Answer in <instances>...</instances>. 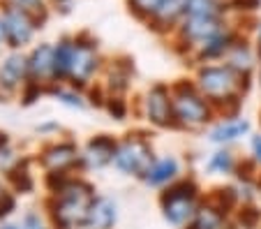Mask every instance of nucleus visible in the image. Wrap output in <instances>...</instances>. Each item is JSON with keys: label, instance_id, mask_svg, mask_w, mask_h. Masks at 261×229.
Masks as SVG:
<instances>
[{"label": "nucleus", "instance_id": "7ed1b4c3", "mask_svg": "<svg viewBox=\"0 0 261 229\" xmlns=\"http://www.w3.org/2000/svg\"><path fill=\"white\" fill-rule=\"evenodd\" d=\"M173 100V120L180 130H201L215 118L217 109L211 105L197 88V84L190 81H178L171 86Z\"/></svg>", "mask_w": 261, "mask_h": 229}, {"label": "nucleus", "instance_id": "f3484780", "mask_svg": "<svg viewBox=\"0 0 261 229\" xmlns=\"http://www.w3.org/2000/svg\"><path fill=\"white\" fill-rule=\"evenodd\" d=\"M0 84L7 90H14L21 84H28V58L21 54L7 56V60L0 67Z\"/></svg>", "mask_w": 261, "mask_h": 229}, {"label": "nucleus", "instance_id": "b1692460", "mask_svg": "<svg viewBox=\"0 0 261 229\" xmlns=\"http://www.w3.org/2000/svg\"><path fill=\"white\" fill-rule=\"evenodd\" d=\"M167 3L169 0H127L129 10H132L139 19H148V21H153L155 16L164 10Z\"/></svg>", "mask_w": 261, "mask_h": 229}, {"label": "nucleus", "instance_id": "c85d7f7f", "mask_svg": "<svg viewBox=\"0 0 261 229\" xmlns=\"http://www.w3.org/2000/svg\"><path fill=\"white\" fill-rule=\"evenodd\" d=\"M238 224L243 229H256L261 224V211L254 206H243L238 211Z\"/></svg>", "mask_w": 261, "mask_h": 229}, {"label": "nucleus", "instance_id": "a211bd4d", "mask_svg": "<svg viewBox=\"0 0 261 229\" xmlns=\"http://www.w3.org/2000/svg\"><path fill=\"white\" fill-rule=\"evenodd\" d=\"M185 229H229V220H227V213H222L211 201H201L199 211L185 224Z\"/></svg>", "mask_w": 261, "mask_h": 229}, {"label": "nucleus", "instance_id": "412c9836", "mask_svg": "<svg viewBox=\"0 0 261 229\" xmlns=\"http://www.w3.org/2000/svg\"><path fill=\"white\" fill-rule=\"evenodd\" d=\"M5 7H12V10H19L30 14L37 23H44L46 14H49V7H46V0H3Z\"/></svg>", "mask_w": 261, "mask_h": 229}, {"label": "nucleus", "instance_id": "6ab92c4d", "mask_svg": "<svg viewBox=\"0 0 261 229\" xmlns=\"http://www.w3.org/2000/svg\"><path fill=\"white\" fill-rule=\"evenodd\" d=\"M224 65H229L231 70L241 72L243 77H250L252 70L256 67V54L245 40H238L236 44L229 49V54L224 56Z\"/></svg>", "mask_w": 261, "mask_h": 229}, {"label": "nucleus", "instance_id": "aec40b11", "mask_svg": "<svg viewBox=\"0 0 261 229\" xmlns=\"http://www.w3.org/2000/svg\"><path fill=\"white\" fill-rule=\"evenodd\" d=\"M72 46H74V40H60L58 44H56V54H54L56 84H58V81H67L69 60H72Z\"/></svg>", "mask_w": 261, "mask_h": 229}, {"label": "nucleus", "instance_id": "58836bf2", "mask_svg": "<svg viewBox=\"0 0 261 229\" xmlns=\"http://www.w3.org/2000/svg\"><path fill=\"white\" fill-rule=\"evenodd\" d=\"M256 188H259V190H261V176H259V181H256Z\"/></svg>", "mask_w": 261, "mask_h": 229}, {"label": "nucleus", "instance_id": "f704fd0d", "mask_svg": "<svg viewBox=\"0 0 261 229\" xmlns=\"http://www.w3.org/2000/svg\"><path fill=\"white\" fill-rule=\"evenodd\" d=\"M5 42V23H3V16H0V44Z\"/></svg>", "mask_w": 261, "mask_h": 229}, {"label": "nucleus", "instance_id": "4c0bfd02", "mask_svg": "<svg viewBox=\"0 0 261 229\" xmlns=\"http://www.w3.org/2000/svg\"><path fill=\"white\" fill-rule=\"evenodd\" d=\"M0 229H21V227H16V224H5V227H0Z\"/></svg>", "mask_w": 261, "mask_h": 229}, {"label": "nucleus", "instance_id": "a878e982", "mask_svg": "<svg viewBox=\"0 0 261 229\" xmlns=\"http://www.w3.org/2000/svg\"><path fill=\"white\" fill-rule=\"evenodd\" d=\"M49 93L56 95V97H58L63 105H67V107H76V109H81V107H84V97H81V95L76 93V88H72V86H69V88H63V86H58V88H56V86H51Z\"/></svg>", "mask_w": 261, "mask_h": 229}, {"label": "nucleus", "instance_id": "5701e85b", "mask_svg": "<svg viewBox=\"0 0 261 229\" xmlns=\"http://www.w3.org/2000/svg\"><path fill=\"white\" fill-rule=\"evenodd\" d=\"M236 167H238V162H236V158H233V153L231 150H227V148H222V150H217L215 155H211V160H208V169L213 171V174H233L236 171Z\"/></svg>", "mask_w": 261, "mask_h": 229}, {"label": "nucleus", "instance_id": "2eb2a0df", "mask_svg": "<svg viewBox=\"0 0 261 229\" xmlns=\"http://www.w3.org/2000/svg\"><path fill=\"white\" fill-rule=\"evenodd\" d=\"M116 220H118V209L114 201L109 197H95L84 229H114Z\"/></svg>", "mask_w": 261, "mask_h": 229}, {"label": "nucleus", "instance_id": "2f4dec72", "mask_svg": "<svg viewBox=\"0 0 261 229\" xmlns=\"http://www.w3.org/2000/svg\"><path fill=\"white\" fill-rule=\"evenodd\" d=\"M250 150H252V162L261 167V135H254L250 139Z\"/></svg>", "mask_w": 261, "mask_h": 229}, {"label": "nucleus", "instance_id": "4468645a", "mask_svg": "<svg viewBox=\"0 0 261 229\" xmlns=\"http://www.w3.org/2000/svg\"><path fill=\"white\" fill-rule=\"evenodd\" d=\"M241 40V37L236 35V30L227 28L224 33H220L217 37H213V40H208L206 44H201L197 49V54H194V58L199 60V63H213V60H224V56L229 54V49H231L236 42Z\"/></svg>", "mask_w": 261, "mask_h": 229}, {"label": "nucleus", "instance_id": "ddd939ff", "mask_svg": "<svg viewBox=\"0 0 261 229\" xmlns=\"http://www.w3.org/2000/svg\"><path fill=\"white\" fill-rule=\"evenodd\" d=\"M178 174H180V162L173 155H167V158H155L153 165L141 176V181L150 188H167V185L176 183Z\"/></svg>", "mask_w": 261, "mask_h": 229}, {"label": "nucleus", "instance_id": "72a5a7b5", "mask_svg": "<svg viewBox=\"0 0 261 229\" xmlns=\"http://www.w3.org/2000/svg\"><path fill=\"white\" fill-rule=\"evenodd\" d=\"M25 229H44V227H42V220L37 215H28L25 218Z\"/></svg>", "mask_w": 261, "mask_h": 229}, {"label": "nucleus", "instance_id": "9b49d317", "mask_svg": "<svg viewBox=\"0 0 261 229\" xmlns=\"http://www.w3.org/2000/svg\"><path fill=\"white\" fill-rule=\"evenodd\" d=\"M54 44H40L35 46L33 54L28 56V81L42 86H54L56 84V67H54Z\"/></svg>", "mask_w": 261, "mask_h": 229}, {"label": "nucleus", "instance_id": "9d476101", "mask_svg": "<svg viewBox=\"0 0 261 229\" xmlns=\"http://www.w3.org/2000/svg\"><path fill=\"white\" fill-rule=\"evenodd\" d=\"M3 23H5V42L12 49H21V46L30 44L35 33H37V28H40V23L30 14L12 10V7H5V12H3Z\"/></svg>", "mask_w": 261, "mask_h": 229}, {"label": "nucleus", "instance_id": "4be33fe9", "mask_svg": "<svg viewBox=\"0 0 261 229\" xmlns=\"http://www.w3.org/2000/svg\"><path fill=\"white\" fill-rule=\"evenodd\" d=\"M10 183L14 185L16 192H30V190H33L35 181H33V174H30V169H28V160L16 162V165L10 169Z\"/></svg>", "mask_w": 261, "mask_h": 229}, {"label": "nucleus", "instance_id": "393cba45", "mask_svg": "<svg viewBox=\"0 0 261 229\" xmlns=\"http://www.w3.org/2000/svg\"><path fill=\"white\" fill-rule=\"evenodd\" d=\"M208 201H211L213 206H217L222 213H229V211H233L236 204L241 201V194L236 192V188H217L215 194H213Z\"/></svg>", "mask_w": 261, "mask_h": 229}, {"label": "nucleus", "instance_id": "423d86ee", "mask_svg": "<svg viewBox=\"0 0 261 229\" xmlns=\"http://www.w3.org/2000/svg\"><path fill=\"white\" fill-rule=\"evenodd\" d=\"M102 60L97 54V44L88 42L84 37H76L72 46V60H69V74L67 84L72 88H84L93 81V77L99 72Z\"/></svg>", "mask_w": 261, "mask_h": 229}, {"label": "nucleus", "instance_id": "1a4fd4ad", "mask_svg": "<svg viewBox=\"0 0 261 229\" xmlns=\"http://www.w3.org/2000/svg\"><path fill=\"white\" fill-rule=\"evenodd\" d=\"M40 165L44 167V171H74L81 167V150L72 141H54L42 148Z\"/></svg>", "mask_w": 261, "mask_h": 229}, {"label": "nucleus", "instance_id": "e433bc0d", "mask_svg": "<svg viewBox=\"0 0 261 229\" xmlns=\"http://www.w3.org/2000/svg\"><path fill=\"white\" fill-rule=\"evenodd\" d=\"M256 44H259V56H261V26H259V33H256Z\"/></svg>", "mask_w": 261, "mask_h": 229}, {"label": "nucleus", "instance_id": "39448f33", "mask_svg": "<svg viewBox=\"0 0 261 229\" xmlns=\"http://www.w3.org/2000/svg\"><path fill=\"white\" fill-rule=\"evenodd\" d=\"M153 146L143 135H127L125 139L118 141V148H116V158L114 165L118 167L123 174L127 176H137L141 179L146 174V169L153 165Z\"/></svg>", "mask_w": 261, "mask_h": 229}, {"label": "nucleus", "instance_id": "7c9ffc66", "mask_svg": "<svg viewBox=\"0 0 261 229\" xmlns=\"http://www.w3.org/2000/svg\"><path fill=\"white\" fill-rule=\"evenodd\" d=\"M14 206H16L14 197H12L10 192H3V190H0V220L7 218V215L14 211Z\"/></svg>", "mask_w": 261, "mask_h": 229}, {"label": "nucleus", "instance_id": "dca6fc26", "mask_svg": "<svg viewBox=\"0 0 261 229\" xmlns=\"http://www.w3.org/2000/svg\"><path fill=\"white\" fill-rule=\"evenodd\" d=\"M250 120L245 118H238V116H233V118H227V120H220V123L213 125L211 135H208V139L213 141V144H231V141H238L241 137H247L250 135Z\"/></svg>", "mask_w": 261, "mask_h": 229}, {"label": "nucleus", "instance_id": "6e6552de", "mask_svg": "<svg viewBox=\"0 0 261 229\" xmlns=\"http://www.w3.org/2000/svg\"><path fill=\"white\" fill-rule=\"evenodd\" d=\"M143 118L155 128H176L173 120V100H171V88L164 84H155L146 90L141 100Z\"/></svg>", "mask_w": 261, "mask_h": 229}, {"label": "nucleus", "instance_id": "0eeeda50", "mask_svg": "<svg viewBox=\"0 0 261 229\" xmlns=\"http://www.w3.org/2000/svg\"><path fill=\"white\" fill-rule=\"evenodd\" d=\"M227 28L229 26L224 21V16H185V19H180V26H178V40L188 49L197 51L201 44L217 37Z\"/></svg>", "mask_w": 261, "mask_h": 229}, {"label": "nucleus", "instance_id": "f03ea898", "mask_svg": "<svg viewBox=\"0 0 261 229\" xmlns=\"http://www.w3.org/2000/svg\"><path fill=\"white\" fill-rule=\"evenodd\" d=\"M95 194L93 183H88L81 176H74L60 192L51 194L49 199V218L56 229H84L86 218Z\"/></svg>", "mask_w": 261, "mask_h": 229}, {"label": "nucleus", "instance_id": "c9c22d12", "mask_svg": "<svg viewBox=\"0 0 261 229\" xmlns=\"http://www.w3.org/2000/svg\"><path fill=\"white\" fill-rule=\"evenodd\" d=\"M7 146V135H3V132H0V150L5 148Z\"/></svg>", "mask_w": 261, "mask_h": 229}, {"label": "nucleus", "instance_id": "f257e3e1", "mask_svg": "<svg viewBox=\"0 0 261 229\" xmlns=\"http://www.w3.org/2000/svg\"><path fill=\"white\" fill-rule=\"evenodd\" d=\"M194 84L201 95L217 111H227L229 107H238L243 93L250 86V77L231 70L229 65H201L194 77Z\"/></svg>", "mask_w": 261, "mask_h": 229}, {"label": "nucleus", "instance_id": "c756f323", "mask_svg": "<svg viewBox=\"0 0 261 229\" xmlns=\"http://www.w3.org/2000/svg\"><path fill=\"white\" fill-rule=\"evenodd\" d=\"M104 107L116 120H123L127 116V102L123 100V95H109L107 100H104Z\"/></svg>", "mask_w": 261, "mask_h": 229}, {"label": "nucleus", "instance_id": "f8f14e48", "mask_svg": "<svg viewBox=\"0 0 261 229\" xmlns=\"http://www.w3.org/2000/svg\"><path fill=\"white\" fill-rule=\"evenodd\" d=\"M116 148H118V141L114 137L109 135L93 137L84 146V150H81V167L84 169H104L107 165L114 162Z\"/></svg>", "mask_w": 261, "mask_h": 229}, {"label": "nucleus", "instance_id": "cd10ccee", "mask_svg": "<svg viewBox=\"0 0 261 229\" xmlns=\"http://www.w3.org/2000/svg\"><path fill=\"white\" fill-rule=\"evenodd\" d=\"M72 179H74L72 171H46L44 185H46V190H49L51 194H56V192H60V190H63Z\"/></svg>", "mask_w": 261, "mask_h": 229}, {"label": "nucleus", "instance_id": "473e14b6", "mask_svg": "<svg viewBox=\"0 0 261 229\" xmlns=\"http://www.w3.org/2000/svg\"><path fill=\"white\" fill-rule=\"evenodd\" d=\"M259 0H231V7L236 10H256Z\"/></svg>", "mask_w": 261, "mask_h": 229}, {"label": "nucleus", "instance_id": "bb28decb", "mask_svg": "<svg viewBox=\"0 0 261 229\" xmlns=\"http://www.w3.org/2000/svg\"><path fill=\"white\" fill-rule=\"evenodd\" d=\"M129 81V72L123 70L120 65H114V70L109 74V88H111V95H123V90L127 88Z\"/></svg>", "mask_w": 261, "mask_h": 229}, {"label": "nucleus", "instance_id": "20e7f679", "mask_svg": "<svg viewBox=\"0 0 261 229\" xmlns=\"http://www.w3.org/2000/svg\"><path fill=\"white\" fill-rule=\"evenodd\" d=\"M201 206V190L194 179H178L160 194V209L169 224L185 227Z\"/></svg>", "mask_w": 261, "mask_h": 229}]
</instances>
